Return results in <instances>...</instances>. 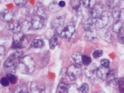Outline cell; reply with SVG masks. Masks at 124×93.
<instances>
[{"label": "cell", "mask_w": 124, "mask_h": 93, "mask_svg": "<svg viewBox=\"0 0 124 93\" xmlns=\"http://www.w3.org/2000/svg\"><path fill=\"white\" fill-rule=\"evenodd\" d=\"M90 16L92 19H98L101 16V10L99 8L94 7L91 8L90 11Z\"/></svg>", "instance_id": "d6986e66"}, {"label": "cell", "mask_w": 124, "mask_h": 93, "mask_svg": "<svg viewBox=\"0 0 124 93\" xmlns=\"http://www.w3.org/2000/svg\"><path fill=\"white\" fill-rule=\"evenodd\" d=\"M15 3L16 5L19 7H22L27 3V1L26 0H16Z\"/></svg>", "instance_id": "d590c367"}, {"label": "cell", "mask_w": 124, "mask_h": 93, "mask_svg": "<svg viewBox=\"0 0 124 93\" xmlns=\"http://www.w3.org/2000/svg\"><path fill=\"white\" fill-rule=\"evenodd\" d=\"M48 8H49L50 11L53 12V13H56L57 12L60 11V9L62 8L59 6V4L56 1H54L52 2V3H51L49 5Z\"/></svg>", "instance_id": "44dd1931"}, {"label": "cell", "mask_w": 124, "mask_h": 93, "mask_svg": "<svg viewBox=\"0 0 124 93\" xmlns=\"http://www.w3.org/2000/svg\"><path fill=\"white\" fill-rule=\"evenodd\" d=\"M43 46H44V42L41 39H35L31 43V47L32 48H41Z\"/></svg>", "instance_id": "ffe728a7"}, {"label": "cell", "mask_w": 124, "mask_h": 93, "mask_svg": "<svg viewBox=\"0 0 124 93\" xmlns=\"http://www.w3.org/2000/svg\"><path fill=\"white\" fill-rule=\"evenodd\" d=\"M58 38L56 36H53L50 39L49 41V45L51 49H54L58 45Z\"/></svg>", "instance_id": "4316f807"}, {"label": "cell", "mask_w": 124, "mask_h": 93, "mask_svg": "<svg viewBox=\"0 0 124 93\" xmlns=\"http://www.w3.org/2000/svg\"><path fill=\"white\" fill-rule=\"evenodd\" d=\"M119 21L121 22H124V8L121 9V13H120V19Z\"/></svg>", "instance_id": "7bdbcfd3"}, {"label": "cell", "mask_w": 124, "mask_h": 93, "mask_svg": "<svg viewBox=\"0 0 124 93\" xmlns=\"http://www.w3.org/2000/svg\"><path fill=\"white\" fill-rule=\"evenodd\" d=\"M91 62H92V60H91V58L89 56L83 55V57H82V63H83V65L88 66L90 64H91Z\"/></svg>", "instance_id": "f1b7e54d"}, {"label": "cell", "mask_w": 124, "mask_h": 93, "mask_svg": "<svg viewBox=\"0 0 124 93\" xmlns=\"http://www.w3.org/2000/svg\"><path fill=\"white\" fill-rule=\"evenodd\" d=\"M81 91L79 89H78L77 87L76 86H72L71 87H69V93H80Z\"/></svg>", "instance_id": "f35d334b"}, {"label": "cell", "mask_w": 124, "mask_h": 93, "mask_svg": "<svg viewBox=\"0 0 124 93\" xmlns=\"http://www.w3.org/2000/svg\"><path fill=\"white\" fill-rule=\"evenodd\" d=\"M28 93V92H26V93Z\"/></svg>", "instance_id": "7dc6e473"}, {"label": "cell", "mask_w": 124, "mask_h": 93, "mask_svg": "<svg viewBox=\"0 0 124 93\" xmlns=\"http://www.w3.org/2000/svg\"><path fill=\"white\" fill-rule=\"evenodd\" d=\"M26 92V88L24 86H17L14 89L13 93H25Z\"/></svg>", "instance_id": "f546056e"}, {"label": "cell", "mask_w": 124, "mask_h": 93, "mask_svg": "<svg viewBox=\"0 0 124 93\" xmlns=\"http://www.w3.org/2000/svg\"><path fill=\"white\" fill-rule=\"evenodd\" d=\"M45 20L38 15L34 16L31 19V27L34 30L41 29L45 24Z\"/></svg>", "instance_id": "8992f818"}, {"label": "cell", "mask_w": 124, "mask_h": 93, "mask_svg": "<svg viewBox=\"0 0 124 93\" xmlns=\"http://www.w3.org/2000/svg\"><path fill=\"white\" fill-rule=\"evenodd\" d=\"M75 31V28L72 25H68L62 30L60 36L63 38H70Z\"/></svg>", "instance_id": "ba28073f"}, {"label": "cell", "mask_w": 124, "mask_h": 93, "mask_svg": "<svg viewBox=\"0 0 124 93\" xmlns=\"http://www.w3.org/2000/svg\"><path fill=\"white\" fill-rule=\"evenodd\" d=\"M36 14L38 16L41 17L43 19H44L45 20L47 18V16H46L45 10L43 7H39L37 8Z\"/></svg>", "instance_id": "603a6c76"}, {"label": "cell", "mask_w": 124, "mask_h": 93, "mask_svg": "<svg viewBox=\"0 0 124 93\" xmlns=\"http://www.w3.org/2000/svg\"><path fill=\"white\" fill-rule=\"evenodd\" d=\"M70 3H71L72 7L74 10H75L76 11L79 10V7H80V4H81V2L79 1H72Z\"/></svg>", "instance_id": "1f68e13d"}, {"label": "cell", "mask_w": 124, "mask_h": 93, "mask_svg": "<svg viewBox=\"0 0 124 93\" xmlns=\"http://www.w3.org/2000/svg\"><path fill=\"white\" fill-rule=\"evenodd\" d=\"M58 4H59V6H60L61 8L64 7L65 6V2L63 1H60L58 3Z\"/></svg>", "instance_id": "ee69618b"}, {"label": "cell", "mask_w": 124, "mask_h": 93, "mask_svg": "<svg viewBox=\"0 0 124 93\" xmlns=\"http://www.w3.org/2000/svg\"><path fill=\"white\" fill-rule=\"evenodd\" d=\"M108 17L107 16L101 15L95 22V27L99 30L101 29L106 27L107 25L108 24Z\"/></svg>", "instance_id": "9c48e42d"}, {"label": "cell", "mask_w": 124, "mask_h": 93, "mask_svg": "<svg viewBox=\"0 0 124 93\" xmlns=\"http://www.w3.org/2000/svg\"><path fill=\"white\" fill-rule=\"evenodd\" d=\"M96 65L95 64H90L89 65L87 66L85 69V74L88 78H93L96 75V71L98 69Z\"/></svg>", "instance_id": "7c38bea8"}, {"label": "cell", "mask_w": 124, "mask_h": 93, "mask_svg": "<svg viewBox=\"0 0 124 93\" xmlns=\"http://www.w3.org/2000/svg\"><path fill=\"white\" fill-rule=\"evenodd\" d=\"M110 72L109 68L105 67L103 66H100L98 68L96 71V76L97 77L99 78L100 79H107V76H108V73Z\"/></svg>", "instance_id": "8fae6325"}, {"label": "cell", "mask_w": 124, "mask_h": 93, "mask_svg": "<svg viewBox=\"0 0 124 93\" xmlns=\"http://www.w3.org/2000/svg\"><path fill=\"white\" fill-rule=\"evenodd\" d=\"M79 90L81 93H87L89 90V87L88 84L86 83H83L79 87Z\"/></svg>", "instance_id": "4dcf8cb0"}, {"label": "cell", "mask_w": 124, "mask_h": 93, "mask_svg": "<svg viewBox=\"0 0 124 93\" xmlns=\"http://www.w3.org/2000/svg\"><path fill=\"white\" fill-rule=\"evenodd\" d=\"M6 77L7 78L11 84H15L17 82V77L12 73H8Z\"/></svg>", "instance_id": "83f0119b"}, {"label": "cell", "mask_w": 124, "mask_h": 93, "mask_svg": "<svg viewBox=\"0 0 124 93\" xmlns=\"http://www.w3.org/2000/svg\"><path fill=\"white\" fill-rule=\"evenodd\" d=\"M12 17H13V14L8 10H2L1 12V18L4 21L8 23L10 21H12Z\"/></svg>", "instance_id": "5bb4252c"}, {"label": "cell", "mask_w": 124, "mask_h": 93, "mask_svg": "<svg viewBox=\"0 0 124 93\" xmlns=\"http://www.w3.org/2000/svg\"><path fill=\"white\" fill-rule=\"evenodd\" d=\"M20 71L23 74H31L34 72L35 69V62L30 56L21 57L18 63Z\"/></svg>", "instance_id": "6da1fadb"}, {"label": "cell", "mask_w": 124, "mask_h": 93, "mask_svg": "<svg viewBox=\"0 0 124 93\" xmlns=\"http://www.w3.org/2000/svg\"><path fill=\"white\" fill-rule=\"evenodd\" d=\"M83 28L85 31H92L95 29V23H94L93 19H89L88 20L85 21L83 25Z\"/></svg>", "instance_id": "ac0fdd59"}, {"label": "cell", "mask_w": 124, "mask_h": 93, "mask_svg": "<svg viewBox=\"0 0 124 93\" xmlns=\"http://www.w3.org/2000/svg\"><path fill=\"white\" fill-rule=\"evenodd\" d=\"M105 4H106L107 7L109 8H112V7H114V2L113 1H106Z\"/></svg>", "instance_id": "b9f144b4"}, {"label": "cell", "mask_w": 124, "mask_h": 93, "mask_svg": "<svg viewBox=\"0 0 124 93\" xmlns=\"http://www.w3.org/2000/svg\"><path fill=\"white\" fill-rule=\"evenodd\" d=\"M31 27V23L27 20H25L21 22V31L22 32H27Z\"/></svg>", "instance_id": "484cf974"}, {"label": "cell", "mask_w": 124, "mask_h": 93, "mask_svg": "<svg viewBox=\"0 0 124 93\" xmlns=\"http://www.w3.org/2000/svg\"><path fill=\"white\" fill-rule=\"evenodd\" d=\"M97 37H98V33L95 29L92 30V31H87L85 34L86 39L90 41H94L97 39Z\"/></svg>", "instance_id": "9a60e30c"}, {"label": "cell", "mask_w": 124, "mask_h": 93, "mask_svg": "<svg viewBox=\"0 0 124 93\" xmlns=\"http://www.w3.org/2000/svg\"><path fill=\"white\" fill-rule=\"evenodd\" d=\"M7 29L14 34L21 32V22L18 20H12L7 23Z\"/></svg>", "instance_id": "52a82bcc"}, {"label": "cell", "mask_w": 124, "mask_h": 93, "mask_svg": "<svg viewBox=\"0 0 124 93\" xmlns=\"http://www.w3.org/2000/svg\"><path fill=\"white\" fill-rule=\"evenodd\" d=\"M65 21V17L62 16H60L58 17H55L52 20V27L53 29H56L57 33L60 35L62 32V30L64 27H63Z\"/></svg>", "instance_id": "5b68a950"}, {"label": "cell", "mask_w": 124, "mask_h": 93, "mask_svg": "<svg viewBox=\"0 0 124 93\" xmlns=\"http://www.w3.org/2000/svg\"><path fill=\"white\" fill-rule=\"evenodd\" d=\"M28 44V39L22 32L17 34H14L13 36L12 48L14 49H20L24 48Z\"/></svg>", "instance_id": "7a4b0ae2"}, {"label": "cell", "mask_w": 124, "mask_h": 93, "mask_svg": "<svg viewBox=\"0 0 124 93\" xmlns=\"http://www.w3.org/2000/svg\"><path fill=\"white\" fill-rule=\"evenodd\" d=\"M81 70L78 65H71L67 69V75L70 81H75L80 76Z\"/></svg>", "instance_id": "277c9868"}, {"label": "cell", "mask_w": 124, "mask_h": 93, "mask_svg": "<svg viewBox=\"0 0 124 93\" xmlns=\"http://www.w3.org/2000/svg\"><path fill=\"white\" fill-rule=\"evenodd\" d=\"M82 57H83V55L80 52H74L72 55V59L78 66H81L83 65Z\"/></svg>", "instance_id": "e0dca14e"}, {"label": "cell", "mask_w": 124, "mask_h": 93, "mask_svg": "<svg viewBox=\"0 0 124 93\" xmlns=\"http://www.w3.org/2000/svg\"><path fill=\"white\" fill-rule=\"evenodd\" d=\"M105 93L103 91H99V92H98V93Z\"/></svg>", "instance_id": "f6af8a7d"}, {"label": "cell", "mask_w": 124, "mask_h": 93, "mask_svg": "<svg viewBox=\"0 0 124 93\" xmlns=\"http://www.w3.org/2000/svg\"><path fill=\"white\" fill-rule=\"evenodd\" d=\"M9 80L8 79V78L7 77L2 78L1 79V84L3 87H7V86H8V85H9Z\"/></svg>", "instance_id": "ab89813d"}, {"label": "cell", "mask_w": 124, "mask_h": 93, "mask_svg": "<svg viewBox=\"0 0 124 93\" xmlns=\"http://www.w3.org/2000/svg\"><path fill=\"white\" fill-rule=\"evenodd\" d=\"M101 66L105 67H109L110 66V62L107 59H103L101 60Z\"/></svg>", "instance_id": "74e56055"}, {"label": "cell", "mask_w": 124, "mask_h": 93, "mask_svg": "<svg viewBox=\"0 0 124 93\" xmlns=\"http://www.w3.org/2000/svg\"><path fill=\"white\" fill-rule=\"evenodd\" d=\"M0 56L1 59H3L5 56V48H4L3 46H0Z\"/></svg>", "instance_id": "60d3db41"}, {"label": "cell", "mask_w": 124, "mask_h": 93, "mask_svg": "<svg viewBox=\"0 0 124 93\" xmlns=\"http://www.w3.org/2000/svg\"><path fill=\"white\" fill-rule=\"evenodd\" d=\"M120 13H121V9L118 7H114L112 8V15L114 19L117 21H119L120 19Z\"/></svg>", "instance_id": "cb8c5ba5"}, {"label": "cell", "mask_w": 124, "mask_h": 93, "mask_svg": "<svg viewBox=\"0 0 124 93\" xmlns=\"http://www.w3.org/2000/svg\"><path fill=\"white\" fill-rule=\"evenodd\" d=\"M124 93V91H123V93Z\"/></svg>", "instance_id": "bcb514c9"}, {"label": "cell", "mask_w": 124, "mask_h": 93, "mask_svg": "<svg viewBox=\"0 0 124 93\" xmlns=\"http://www.w3.org/2000/svg\"><path fill=\"white\" fill-rule=\"evenodd\" d=\"M104 39L108 43H112L113 41V38H112V34L110 32L105 34L104 36Z\"/></svg>", "instance_id": "836d02e7"}, {"label": "cell", "mask_w": 124, "mask_h": 93, "mask_svg": "<svg viewBox=\"0 0 124 93\" xmlns=\"http://www.w3.org/2000/svg\"><path fill=\"white\" fill-rule=\"evenodd\" d=\"M96 3V1H93V0H85L82 1V4L85 7L91 9L94 7Z\"/></svg>", "instance_id": "d4e9b609"}, {"label": "cell", "mask_w": 124, "mask_h": 93, "mask_svg": "<svg viewBox=\"0 0 124 93\" xmlns=\"http://www.w3.org/2000/svg\"><path fill=\"white\" fill-rule=\"evenodd\" d=\"M117 85L119 86L121 89H123V91L124 90V77L120 78V79H118L117 80Z\"/></svg>", "instance_id": "8d00e7d4"}, {"label": "cell", "mask_w": 124, "mask_h": 93, "mask_svg": "<svg viewBox=\"0 0 124 93\" xmlns=\"http://www.w3.org/2000/svg\"><path fill=\"white\" fill-rule=\"evenodd\" d=\"M107 80L108 81V84L112 86H116L117 85V72L116 70H110L109 73H108L107 78Z\"/></svg>", "instance_id": "4fadbf2b"}, {"label": "cell", "mask_w": 124, "mask_h": 93, "mask_svg": "<svg viewBox=\"0 0 124 93\" xmlns=\"http://www.w3.org/2000/svg\"><path fill=\"white\" fill-rule=\"evenodd\" d=\"M118 41L120 43L122 44H124V30L122 29L121 32L118 34Z\"/></svg>", "instance_id": "d6a6232c"}, {"label": "cell", "mask_w": 124, "mask_h": 93, "mask_svg": "<svg viewBox=\"0 0 124 93\" xmlns=\"http://www.w3.org/2000/svg\"><path fill=\"white\" fill-rule=\"evenodd\" d=\"M18 65L16 57L14 56H11L8 57L7 60L5 61L3 64V67L5 69L10 73H12L16 71Z\"/></svg>", "instance_id": "3957f363"}, {"label": "cell", "mask_w": 124, "mask_h": 93, "mask_svg": "<svg viewBox=\"0 0 124 93\" xmlns=\"http://www.w3.org/2000/svg\"><path fill=\"white\" fill-rule=\"evenodd\" d=\"M31 90L32 93H45V87L38 81H32L31 84Z\"/></svg>", "instance_id": "30bf717a"}, {"label": "cell", "mask_w": 124, "mask_h": 93, "mask_svg": "<svg viewBox=\"0 0 124 93\" xmlns=\"http://www.w3.org/2000/svg\"><path fill=\"white\" fill-rule=\"evenodd\" d=\"M103 55V51L101 50H96L94 51L93 54V56L94 58H98Z\"/></svg>", "instance_id": "e575fe53"}, {"label": "cell", "mask_w": 124, "mask_h": 93, "mask_svg": "<svg viewBox=\"0 0 124 93\" xmlns=\"http://www.w3.org/2000/svg\"><path fill=\"white\" fill-rule=\"evenodd\" d=\"M122 29H123V23L121 22L120 21H116V23L114 24V25H113V27H112V30L117 34L120 32H121Z\"/></svg>", "instance_id": "7402d4cb"}, {"label": "cell", "mask_w": 124, "mask_h": 93, "mask_svg": "<svg viewBox=\"0 0 124 93\" xmlns=\"http://www.w3.org/2000/svg\"><path fill=\"white\" fill-rule=\"evenodd\" d=\"M69 86L65 83L61 82L59 83L57 90H56V93H69Z\"/></svg>", "instance_id": "2e32d148"}]
</instances>
